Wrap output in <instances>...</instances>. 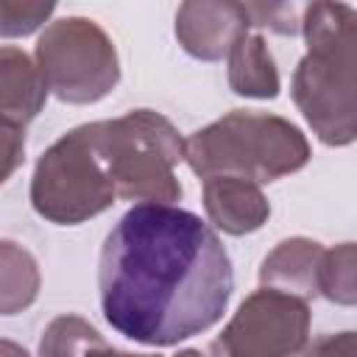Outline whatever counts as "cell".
I'll list each match as a JSON object with an SVG mask.
<instances>
[{
  "mask_svg": "<svg viewBox=\"0 0 357 357\" xmlns=\"http://www.w3.org/2000/svg\"><path fill=\"white\" fill-rule=\"evenodd\" d=\"M103 318L145 346H176L215 326L234 290L220 237L173 204H137L100 248Z\"/></svg>",
  "mask_w": 357,
  "mask_h": 357,
  "instance_id": "1",
  "label": "cell"
},
{
  "mask_svg": "<svg viewBox=\"0 0 357 357\" xmlns=\"http://www.w3.org/2000/svg\"><path fill=\"white\" fill-rule=\"evenodd\" d=\"M301 33L307 53L293 73V100L324 145H349L357 139V8L310 3Z\"/></svg>",
  "mask_w": 357,
  "mask_h": 357,
  "instance_id": "2",
  "label": "cell"
},
{
  "mask_svg": "<svg viewBox=\"0 0 357 357\" xmlns=\"http://www.w3.org/2000/svg\"><path fill=\"white\" fill-rule=\"evenodd\" d=\"M184 162L201 178L240 176L268 184L301 170L310 162V142L279 114L234 109L187 137Z\"/></svg>",
  "mask_w": 357,
  "mask_h": 357,
  "instance_id": "3",
  "label": "cell"
},
{
  "mask_svg": "<svg viewBox=\"0 0 357 357\" xmlns=\"http://www.w3.org/2000/svg\"><path fill=\"white\" fill-rule=\"evenodd\" d=\"M176 126L153 112L134 109L114 120H98V145L117 198L142 204H173L181 198L176 165L184 159Z\"/></svg>",
  "mask_w": 357,
  "mask_h": 357,
  "instance_id": "4",
  "label": "cell"
},
{
  "mask_svg": "<svg viewBox=\"0 0 357 357\" xmlns=\"http://www.w3.org/2000/svg\"><path fill=\"white\" fill-rule=\"evenodd\" d=\"M117 201L114 181L98 145V123H84L56 139L33 167L31 204L39 218L78 226Z\"/></svg>",
  "mask_w": 357,
  "mask_h": 357,
  "instance_id": "5",
  "label": "cell"
},
{
  "mask_svg": "<svg viewBox=\"0 0 357 357\" xmlns=\"http://www.w3.org/2000/svg\"><path fill=\"white\" fill-rule=\"evenodd\" d=\"M36 64L47 89L64 103H98L120 81L114 42L86 17L53 20L36 42Z\"/></svg>",
  "mask_w": 357,
  "mask_h": 357,
  "instance_id": "6",
  "label": "cell"
},
{
  "mask_svg": "<svg viewBox=\"0 0 357 357\" xmlns=\"http://www.w3.org/2000/svg\"><path fill=\"white\" fill-rule=\"evenodd\" d=\"M310 304L298 296L259 287L243 298L212 340L209 357H296L307 346Z\"/></svg>",
  "mask_w": 357,
  "mask_h": 357,
  "instance_id": "7",
  "label": "cell"
},
{
  "mask_svg": "<svg viewBox=\"0 0 357 357\" xmlns=\"http://www.w3.org/2000/svg\"><path fill=\"white\" fill-rule=\"evenodd\" d=\"M251 17L245 3L234 0H190L176 11V39L192 59L220 61L234 42L248 33Z\"/></svg>",
  "mask_w": 357,
  "mask_h": 357,
  "instance_id": "8",
  "label": "cell"
},
{
  "mask_svg": "<svg viewBox=\"0 0 357 357\" xmlns=\"http://www.w3.org/2000/svg\"><path fill=\"white\" fill-rule=\"evenodd\" d=\"M204 209L206 218L231 237L251 234L271 218V204L262 195L259 184L240 176L204 178Z\"/></svg>",
  "mask_w": 357,
  "mask_h": 357,
  "instance_id": "9",
  "label": "cell"
},
{
  "mask_svg": "<svg viewBox=\"0 0 357 357\" xmlns=\"http://www.w3.org/2000/svg\"><path fill=\"white\" fill-rule=\"evenodd\" d=\"M47 92L39 64L25 50L6 45L0 50V126L25 128L42 112Z\"/></svg>",
  "mask_w": 357,
  "mask_h": 357,
  "instance_id": "10",
  "label": "cell"
},
{
  "mask_svg": "<svg viewBox=\"0 0 357 357\" xmlns=\"http://www.w3.org/2000/svg\"><path fill=\"white\" fill-rule=\"evenodd\" d=\"M324 245L310 237H287L276 243V248L259 265L262 287H273L290 296L310 301L318 296V268H321Z\"/></svg>",
  "mask_w": 357,
  "mask_h": 357,
  "instance_id": "11",
  "label": "cell"
},
{
  "mask_svg": "<svg viewBox=\"0 0 357 357\" xmlns=\"http://www.w3.org/2000/svg\"><path fill=\"white\" fill-rule=\"evenodd\" d=\"M229 86L234 95L273 100L282 89L276 61L262 39V33H243L229 50Z\"/></svg>",
  "mask_w": 357,
  "mask_h": 357,
  "instance_id": "12",
  "label": "cell"
},
{
  "mask_svg": "<svg viewBox=\"0 0 357 357\" xmlns=\"http://www.w3.org/2000/svg\"><path fill=\"white\" fill-rule=\"evenodd\" d=\"M39 357H128V351H117L106 343L81 315H59L42 332Z\"/></svg>",
  "mask_w": 357,
  "mask_h": 357,
  "instance_id": "13",
  "label": "cell"
},
{
  "mask_svg": "<svg viewBox=\"0 0 357 357\" xmlns=\"http://www.w3.org/2000/svg\"><path fill=\"white\" fill-rule=\"evenodd\" d=\"M0 284H3V315H14L20 310H25L28 304H33L36 293H39V268L36 259L20 248L11 240L0 243Z\"/></svg>",
  "mask_w": 357,
  "mask_h": 357,
  "instance_id": "14",
  "label": "cell"
},
{
  "mask_svg": "<svg viewBox=\"0 0 357 357\" xmlns=\"http://www.w3.org/2000/svg\"><path fill=\"white\" fill-rule=\"evenodd\" d=\"M318 296L340 307H357V243L324 248L318 268Z\"/></svg>",
  "mask_w": 357,
  "mask_h": 357,
  "instance_id": "15",
  "label": "cell"
},
{
  "mask_svg": "<svg viewBox=\"0 0 357 357\" xmlns=\"http://www.w3.org/2000/svg\"><path fill=\"white\" fill-rule=\"evenodd\" d=\"M53 11H56L53 3L3 0V3H0V33H3L6 39H11V36H28V33H33Z\"/></svg>",
  "mask_w": 357,
  "mask_h": 357,
  "instance_id": "16",
  "label": "cell"
},
{
  "mask_svg": "<svg viewBox=\"0 0 357 357\" xmlns=\"http://www.w3.org/2000/svg\"><path fill=\"white\" fill-rule=\"evenodd\" d=\"M245 8H248V17H251V25L271 28L276 33H290V36L296 31H301V17H296V11H298L296 6H282V3H273V6L245 3Z\"/></svg>",
  "mask_w": 357,
  "mask_h": 357,
  "instance_id": "17",
  "label": "cell"
},
{
  "mask_svg": "<svg viewBox=\"0 0 357 357\" xmlns=\"http://www.w3.org/2000/svg\"><path fill=\"white\" fill-rule=\"evenodd\" d=\"M296 357H357V332L321 335L307 343Z\"/></svg>",
  "mask_w": 357,
  "mask_h": 357,
  "instance_id": "18",
  "label": "cell"
},
{
  "mask_svg": "<svg viewBox=\"0 0 357 357\" xmlns=\"http://www.w3.org/2000/svg\"><path fill=\"white\" fill-rule=\"evenodd\" d=\"M0 139H3V173L0 178H11V173L17 170V165L25 159V128H14V126H0Z\"/></svg>",
  "mask_w": 357,
  "mask_h": 357,
  "instance_id": "19",
  "label": "cell"
},
{
  "mask_svg": "<svg viewBox=\"0 0 357 357\" xmlns=\"http://www.w3.org/2000/svg\"><path fill=\"white\" fill-rule=\"evenodd\" d=\"M3 357H28V351L20 349V346L11 343V340H3Z\"/></svg>",
  "mask_w": 357,
  "mask_h": 357,
  "instance_id": "20",
  "label": "cell"
},
{
  "mask_svg": "<svg viewBox=\"0 0 357 357\" xmlns=\"http://www.w3.org/2000/svg\"><path fill=\"white\" fill-rule=\"evenodd\" d=\"M128 357H162V354H128ZM173 357H204L198 349H181L178 354H173Z\"/></svg>",
  "mask_w": 357,
  "mask_h": 357,
  "instance_id": "21",
  "label": "cell"
}]
</instances>
